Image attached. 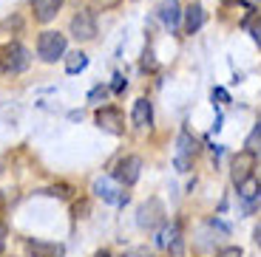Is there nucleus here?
<instances>
[{"label":"nucleus","mask_w":261,"mask_h":257,"mask_svg":"<svg viewBox=\"0 0 261 257\" xmlns=\"http://www.w3.org/2000/svg\"><path fill=\"white\" fill-rule=\"evenodd\" d=\"M204 26V9L199 3H190L185 9V34H196Z\"/></svg>","instance_id":"14"},{"label":"nucleus","mask_w":261,"mask_h":257,"mask_svg":"<svg viewBox=\"0 0 261 257\" xmlns=\"http://www.w3.org/2000/svg\"><path fill=\"white\" fill-rule=\"evenodd\" d=\"M6 238H9V229H6V223L0 220V254H3V249H6Z\"/></svg>","instance_id":"23"},{"label":"nucleus","mask_w":261,"mask_h":257,"mask_svg":"<svg viewBox=\"0 0 261 257\" xmlns=\"http://www.w3.org/2000/svg\"><path fill=\"white\" fill-rule=\"evenodd\" d=\"M65 54V34L60 31H43L37 37V57L43 62H57Z\"/></svg>","instance_id":"2"},{"label":"nucleus","mask_w":261,"mask_h":257,"mask_svg":"<svg viewBox=\"0 0 261 257\" xmlns=\"http://www.w3.org/2000/svg\"><path fill=\"white\" fill-rule=\"evenodd\" d=\"M137 223H139V229H148V232H153L156 226H162V223H165V206H162V201H159V198H150L148 204L139 206Z\"/></svg>","instance_id":"4"},{"label":"nucleus","mask_w":261,"mask_h":257,"mask_svg":"<svg viewBox=\"0 0 261 257\" xmlns=\"http://www.w3.org/2000/svg\"><path fill=\"white\" fill-rule=\"evenodd\" d=\"M85 65H88V57H85L83 51H77V54H71V57L65 59V71H68V74H80Z\"/></svg>","instance_id":"18"},{"label":"nucleus","mask_w":261,"mask_h":257,"mask_svg":"<svg viewBox=\"0 0 261 257\" xmlns=\"http://www.w3.org/2000/svg\"><path fill=\"white\" fill-rule=\"evenodd\" d=\"M111 90H114V93H122V90H125V77H122V74H114Z\"/></svg>","instance_id":"21"},{"label":"nucleus","mask_w":261,"mask_h":257,"mask_svg":"<svg viewBox=\"0 0 261 257\" xmlns=\"http://www.w3.org/2000/svg\"><path fill=\"white\" fill-rule=\"evenodd\" d=\"M139 175H142V158L139 155H125V158H119L117 170H114V178L125 186H134L139 181Z\"/></svg>","instance_id":"5"},{"label":"nucleus","mask_w":261,"mask_h":257,"mask_svg":"<svg viewBox=\"0 0 261 257\" xmlns=\"http://www.w3.org/2000/svg\"><path fill=\"white\" fill-rule=\"evenodd\" d=\"M182 6H179L176 0H165V3H159V20L165 23V28H168L170 34L179 28V20H182Z\"/></svg>","instance_id":"10"},{"label":"nucleus","mask_w":261,"mask_h":257,"mask_svg":"<svg viewBox=\"0 0 261 257\" xmlns=\"http://www.w3.org/2000/svg\"><path fill=\"white\" fill-rule=\"evenodd\" d=\"M253 238H255V246H258V249H261V223L255 226V232H253Z\"/></svg>","instance_id":"27"},{"label":"nucleus","mask_w":261,"mask_h":257,"mask_svg":"<svg viewBox=\"0 0 261 257\" xmlns=\"http://www.w3.org/2000/svg\"><path fill=\"white\" fill-rule=\"evenodd\" d=\"M48 195H60V198H68V195H71V189H68L65 184H60V186H51V189H48Z\"/></svg>","instance_id":"22"},{"label":"nucleus","mask_w":261,"mask_h":257,"mask_svg":"<svg viewBox=\"0 0 261 257\" xmlns=\"http://www.w3.org/2000/svg\"><path fill=\"white\" fill-rule=\"evenodd\" d=\"M196 155V142L190 139V133H182L179 136V153H176V167L182 170H188L190 167V158Z\"/></svg>","instance_id":"13"},{"label":"nucleus","mask_w":261,"mask_h":257,"mask_svg":"<svg viewBox=\"0 0 261 257\" xmlns=\"http://www.w3.org/2000/svg\"><path fill=\"white\" fill-rule=\"evenodd\" d=\"M244 31H247L250 37H253L255 43L261 45V12L247 14V20H244Z\"/></svg>","instance_id":"17"},{"label":"nucleus","mask_w":261,"mask_h":257,"mask_svg":"<svg viewBox=\"0 0 261 257\" xmlns=\"http://www.w3.org/2000/svg\"><path fill=\"white\" fill-rule=\"evenodd\" d=\"M94 195L102 198L105 204H114V206H125V204H128L125 184H119L117 178H97V181H94Z\"/></svg>","instance_id":"3"},{"label":"nucleus","mask_w":261,"mask_h":257,"mask_svg":"<svg viewBox=\"0 0 261 257\" xmlns=\"http://www.w3.org/2000/svg\"><path fill=\"white\" fill-rule=\"evenodd\" d=\"M255 158H258V155L250 153V150H242L239 155H233V164H230V175H233V184H242V181H247L250 175H253V170H255Z\"/></svg>","instance_id":"8"},{"label":"nucleus","mask_w":261,"mask_h":257,"mask_svg":"<svg viewBox=\"0 0 261 257\" xmlns=\"http://www.w3.org/2000/svg\"><path fill=\"white\" fill-rule=\"evenodd\" d=\"M128 257H153V254H150L148 249H134V251H130Z\"/></svg>","instance_id":"26"},{"label":"nucleus","mask_w":261,"mask_h":257,"mask_svg":"<svg viewBox=\"0 0 261 257\" xmlns=\"http://www.w3.org/2000/svg\"><path fill=\"white\" fill-rule=\"evenodd\" d=\"M94 119H97V127L105 130V133H111V136H122L125 133V116H122V110H117V108H99Z\"/></svg>","instance_id":"6"},{"label":"nucleus","mask_w":261,"mask_h":257,"mask_svg":"<svg viewBox=\"0 0 261 257\" xmlns=\"http://www.w3.org/2000/svg\"><path fill=\"white\" fill-rule=\"evenodd\" d=\"M94 9H99V12H108V9H117L122 0H88Z\"/></svg>","instance_id":"20"},{"label":"nucleus","mask_w":261,"mask_h":257,"mask_svg":"<svg viewBox=\"0 0 261 257\" xmlns=\"http://www.w3.org/2000/svg\"><path fill=\"white\" fill-rule=\"evenodd\" d=\"M258 3H261V0H258Z\"/></svg>","instance_id":"30"},{"label":"nucleus","mask_w":261,"mask_h":257,"mask_svg":"<svg viewBox=\"0 0 261 257\" xmlns=\"http://www.w3.org/2000/svg\"><path fill=\"white\" fill-rule=\"evenodd\" d=\"M29 62H32V57H29V51L20 43H6L0 48V68H3V71L23 74L29 68Z\"/></svg>","instance_id":"1"},{"label":"nucleus","mask_w":261,"mask_h":257,"mask_svg":"<svg viewBox=\"0 0 261 257\" xmlns=\"http://www.w3.org/2000/svg\"><path fill=\"white\" fill-rule=\"evenodd\" d=\"M224 6H236V3H242V0H222Z\"/></svg>","instance_id":"29"},{"label":"nucleus","mask_w":261,"mask_h":257,"mask_svg":"<svg viewBox=\"0 0 261 257\" xmlns=\"http://www.w3.org/2000/svg\"><path fill=\"white\" fill-rule=\"evenodd\" d=\"M63 3H65V0H32L34 20H40V23H51V20L60 14Z\"/></svg>","instance_id":"11"},{"label":"nucleus","mask_w":261,"mask_h":257,"mask_svg":"<svg viewBox=\"0 0 261 257\" xmlns=\"http://www.w3.org/2000/svg\"><path fill=\"white\" fill-rule=\"evenodd\" d=\"M219 257H242V249H236V246H230V249H224Z\"/></svg>","instance_id":"25"},{"label":"nucleus","mask_w":261,"mask_h":257,"mask_svg":"<svg viewBox=\"0 0 261 257\" xmlns=\"http://www.w3.org/2000/svg\"><path fill=\"white\" fill-rule=\"evenodd\" d=\"M71 34L74 40H80V43H88V40L97 37V20H94L91 12H80L71 17Z\"/></svg>","instance_id":"7"},{"label":"nucleus","mask_w":261,"mask_h":257,"mask_svg":"<svg viewBox=\"0 0 261 257\" xmlns=\"http://www.w3.org/2000/svg\"><path fill=\"white\" fill-rule=\"evenodd\" d=\"M130 119H134L137 127H150V122H153V108H150L148 99H137V102H134V113H130Z\"/></svg>","instance_id":"15"},{"label":"nucleus","mask_w":261,"mask_h":257,"mask_svg":"<svg viewBox=\"0 0 261 257\" xmlns=\"http://www.w3.org/2000/svg\"><path fill=\"white\" fill-rule=\"evenodd\" d=\"M97 257H114V254H111L108 249H102V251H97Z\"/></svg>","instance_id":"28"},{"label":"nucleus","mask_w":261,"mask_h":257,"mask_svg":"<svg viewBox=\"0 0 261 257\" xmlns=\"http://www.w3.org/2000/svg\"><path fill=\"white\" fill-rule=\"evenodd\" d=\"M213 99H219V102H230V97H227V90L224 88H213Z\"/></svg>","instance_id":"24"},{"label":"nucleus","mask_w":261,"mask_h":257,"mask_svg":"<svg viewBox=\"0 0 261 257\" xmlns=\"http://www.w3.org/2000/svg\"><path fill=\"white\" fill-rule=\"evenodd\" d=\"M159 246H165V249H168L173 257H182V254H185L182 229H179V223H170L168 229H165L162 235H159Z\"/></svg>","instance_id":"9"},{"label":"nucleus","mask_w":261,"mask_h":257,"mask_svg":"<svg viewBox=\"0 0 261 257\" xmlns=\"http://www.w3.org/2000/svg\"><path fill=\"white\" fill-rule=\"evenodd\" d=\"M244 147L250 150V153H255V155H261V122L255 124V130L247 136V142H244Z\"/></svg>","instance_id":"19"},{"label":"nucleus","mask_w":261,"mask_h":257,"mask_svg":"<svg viewBox=\"0 0 261 257\" xmlns=\"http://www.w3.org/2000/svg\"><path fill=\"white\" fill-rule=\"evenodd\" d=\"M32 257H65L63 243H48V240H29L26 243Z\"/></svg>","instance_id":"12"},{"label":"nucleus","mask_w":261,"mask_h":257,"mask_svg":"<svg viewBox=\"0 0 261 257\" xmlns=\"http://www.w3.org/2000/svg\"><path fill=\"white\" fill-rule=\"evenodd\" d=\"M236 186H239V198H244V201H255L258 192H261V184L253 178V175H250L247 181H242V184H236Z\"/></svg>","instance_id":"16"}]
</instances>
